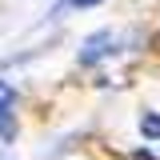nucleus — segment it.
I'll use <instances>...</instances> for the list:
<instances>
[{
	"label": "nucleus",
	"instance_id": "nucleus-1",
	"mask_svg": "<svg viewBox=\"0 0 160 160\" xmlns=\"http://www.w3.org/2000/svg\"><path fill=\"white\" fill-rule=\"evenodd\" d=\"M16 84L0 76V140H12L16 136Z\"/></svg>",
	"mask_w": 160,
	"mask_h": 160
},
{
	"label": "nucleus",
	"instance_id": "nucleus-2",
	"mask_svg": "<svg viewBox=\"0 0 160 160\" xmlns=\"http://www.w3.org/2000/svg\"><path fill=\"white\" fill-rule=\"evenodd\" d=\"M116 52V36L108 32V28H100V32H92V36L84 40V48H80V64L88 68V64H96V60H104V56H112Z\"/></svg>",
	"mask_w": 160,
	"mask_h": 160
},
{
	"label": "nucleus",
	"instance_id": "nucleus-3",
	"mask_svg": "<svg viewBox=\"0 0 160 160\" xmlns=\"http://www.w3.org/2000/svg\"><path fill=\"white\" fill-rule=\"evenodd\" d=\"M140 132L148 140H160V116L156 112H144V116H140Z\"/></svg>",
	"mask_w": 160,
	"mask_h": 160
},
{
	"label": "nucleus",
	"instance_id": "nucleus-4",
	"mask_svg": "<svg viewBox=\"0 0 160 160\" xmlns=\"http://www.w3.org/2000/svg\"><path fill=\"white\" fill-rule=\"evenodd\" d=\"M68 4H72V8H96L100 0H68Z\"/></svg>",
	"mask_w": 160,
	"mask_h": 160
}]
</instances>
